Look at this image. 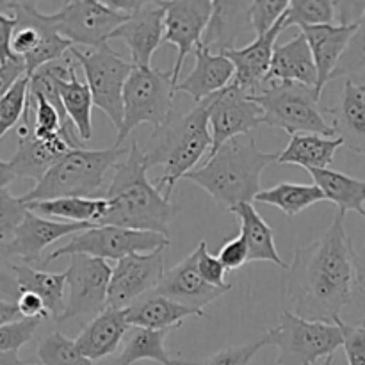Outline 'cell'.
<instances>
[{
    "label": "cell",
    "mask_w": 365,
    "mask_h": 365,
    "mask_svg": "<svg viewBox=\"0 0 365 365\" xmlns=\"http://www.w3.org/2000/svg\"><path fill=\"white\" fill-rule=\"evenodd\" d=\"M335 214L330 228L310 245L298 248L289 266L285 310L307 321L339 323L351 305L356 274V250Z\"/></svg>",
    "instance_id": "cell-1"
},
{
    "label": "cell",
    "mask_w": 365,
    "mask_h": 365,
    "mask_svg": "<svg viewBox=\"0 0 365 365\" xmlns=\"http://www.w3.org/2000/svg\"><path fill=\"white\" fill-rule=\"evenodd\" d=\"M148 170L143 150L135 141L130 143L128 153L114 168V177L103 196L109 207L100 225L155 232L168 237L170 221L177 209L157 185L150 184Z\"/></svg>",
    "instance_id": "cell-2"
},
{
    "label": "cell",
    "mask_w": 365,
    "mask_h": 365,
    "mask_svg": "<svg viewBox=\"0 0 365 365\" xmlns=\"http://www.w3.org/2000/svg\"><path fill=\"white\" fill-rule=\"evenodd\" d=\"M277 152H262L255 141L232 139L225 143L214 155L207 157L205 164L184 178L209 192L210 198L230 212L241 203L255 202L260 195V177L269 164L277 163Z\"/></svg>",
    "instance_id": "cell-3"
},
{
    "label": "cell",
    "mask_w": 365,
    "mask_h": 365,
    "mask_svg": "<svg viewBox=\"0 0 365 365\" xmlns=\"http://www.w3.org/2000/svg\"><path fill=\"white\" fill-rule=\"evenodd\" d=\"M212 148V134L209 125L207 100L196 103L187 114L171 116L168 123L153 130L143 153L148 168L164 166V173L157 180V189L164 198L171 200L175 184L196 170L207 152Z\"/></svg>",
    "instance_id": "cell-4"
},
{
    "label": "cell",
    "mask_w": 365,
    "mask_h": 365,
    "mask_svg": "<svg viewBox=\"0 0 365 365\" xmlns=\"http://www.w3.org/2000/svg\"><path fill=\"white\" fill-rule=\"evenodd\" d=\"M0 45L24 57L29 77L73 48V43L59 32L56 13H41L38 2H2Z\"/></svg>",
    "instance_id": "cell-5"
},
{
    "label": "cell",
    "mask_w": 365,
    "mask_h": 365,
    "mask_svg": "<svg viewBox=\"0 0 365 365\" xmlns=\"http://www.w3.org/2000/svg\"><path fill=\"white\" fill-rule=\"evenodd\" d=\"M128 150L125 146L71 150L20 200L31 203L56 198H100L107 171L114 170Z\"/></svg>",
    "instance_id": "cell-6"
},
{
    "label": "cell",
    "mask_w": 365,
    "mask_h": 365,
    "mask_svg": "<svg viewBox=\"0 0 365 365\" xmlns=\"http://www.w3.org/2000/svg\"><path fill=\"white\" fill-rule=\"evenodd\" d=\"M264 110V123L285 130L289 135L319 134L335 138L327 109L321 107V93L299 82H273L253 96Z\"/></svg>",
    "instance_id": "cell-7"
},
{
    "label": "cell",
    "mask_w": 365,
    "mask_h": 365,
    "mask_svg": "<svg viewBox=\"0 0 365 365\" xmlns=\"http://www.w3.org/2000/svg\"><path fill=\"white\" fill-rule=\"evenodd\" d=\"M264 339L278 349L277 365H317L344 346L339 323L307 321L289 310L280 314V323L267 330Z\"/></svg>",
    "instance_id": "cell-8"
},
{
    "label": "cell",
    "mask_w": 365,
    "mask_h": 365,
    "mask_svg": "<svg viewBox=\"0 0 365 365\" xmlns=\"http://www.w3.org/2000/svg\"><path fill=\"white\" fill-rule=\"evenodd\" d=\"M177 95V82L171 71L159 68L134 66L123 93V127L118 132L114 146L123 145L135 127L150 123L153 130L168 123L173 116V100Z\"/></svg>",
    "instance_id": "cell-9"
},
{
    "label": "cell",
    "mask_w": 365,
    "mask_h": 365,
    "mask_svg": "<svg viewBox=\"0 0 365 365\" xmlns=\"http://www.w3.org/2000/svg\"><path fill=\"white\" fill-rule=\"evenodd\" d=\"M16 134L18 148L14 155L7 160H0V187H9V184L21 178H31L38 184L71 150L86 148L82 143L73 141L64 132L53 139L36 138L31 98L24 118L16 127Z\"/></svg>",
    "instance_id": "cell-10"
},
{
    "label": "cell",
    "mask_w": 365,
    "mask_h": 365,
    "mask_svg": "<svg viewBox=\"0 0 365 365\" xmlns=\"http://www.w3.org/2000/svg\"><path fill=\"white\" fill-rule=\"evenodd\" d=\"M78 66L84 70L86 84L89 86L93 102L107 114L116 130L123 127V93L134 64L114 52L109 45L96 50H70Z\"/></svg>",
    "instance_id": "cell-11"
},
{
    "label": "cell",
    "mask_w": 365,
    "mask_h": 365,
    "mask_svg": "<svg viewBox=\"0 0 365 365\" xmlns=\"http://www.w3.org/2000/svg\"><path fill=\"white\" fill-rule=\"evenodd\" d=\"M170 245V237L155 232L128 230L120 227L96 225L89 230L73 235L64 246H59L43 262V269L56 259L88 255L102 260H121L128 255L152 253Z\"/></svg>",
    "instance_id": "cell-12"
},
{
    "label": "cell",
    "mask_w": 365,
    "mask_h": 365,
    "mask_svg": "<svg viewBox=\"0 0 365 365\" xmlns=\"http://www.w3.org/2000/svg\"><path fill=\"white\" fill-rule=\"evenodd\" d=\"M66 277V307L56 323H66L75 317L91 321L107 309L113 267L106 260L88 255L70 257Z\"/></svg>",
    "instance_id": "cell-13"
},
{
    "label": "cell",
    "mask_w": 365,
    "mask_h": 365,
    "mask_svg": "<svg viewBox=\"0 0 365 365\" xmlns=\"http://www.w3.org/2000/svg\"><path fill=\"white\" fill-rule=\"evenodd\" d=\"M59 32L75 45L88 50L102 48L110 36L128 20L130 14L120 13L96 0H73L64 2L56 13Z\"/></svg>",
    "instance_id": "cell-14"
},
{
    "label": "cell",
    "mask_w": 365,
    "mask_h": 365,
    "mask_svg": "<svg viewBox=\"0 0 365 365\" xmlns=\"http://www.w3.org/2000/svg\"><path fill=\"white\" fill-rule=\"evenodd\" d=\"M207 106H209V125L212 134V148L209 155H214L225 143L248 134L250 130L264 123L262 107L235 82H232L223 91L209 96Z\"/></svg>",
    "instance_id": "cell-15"
},
{
    "label": "cell",
    "mask_w": 365,
    "mask_h": 365,
    "mask_svg": "<svg viewBox=\"0 0 365 365\" xmlns=\"http://www.w3.org/2000/svg\"><path fill=\"white\" fill-rule=\"evenodd\" d=\"M164 248L152 253H138L118 260L110 277L107 307L125 310L155 292L164 280Z\"/></svg>",
    "instance_id": "cell-16"
},
{
    "label": "cell",
    "mask_w": 365,
    "mask_h": 365,
    "mask_svg": "<svg viewBox=\"0 0 365 365\" xmlns=\"http://www.w3.org/2000/svg\"><path fill=\"white\" fill-rule=\"evenodd\" d=\"M214 13V2L210 0H173L166 2L164 16V43H171L177 48V63L173 70V81L180 82L185 57L195 53L202 45L203 34L210 24Z\"/></svg>",
    "instance_id": "cell-17"
},
{
    "label": "cell",
    "mask_w": 365,
    "mask_h": 365,
    "mask_svg": "<svg viewBox=\"0 0 365 365\" xmlns=\"http://www.w3.org/2000/svg\"><path fill=\"white\" fill-rule=\"evenodd\" d=\"M93 227H96V225L46 220V217H41L29 210L25 220L14 230L9 241L0 242V255L4 260H7L9 257H20L21 262L27 264V266L43 269L45 260L41 259V253L46 246L61 241L66 235H77Z\"/></svg>",
    "instance_id": "cell-18"
},
{
    "label": "cell",
    "mask_w": 365,
    "mask_h": 365,
    "mask_svg": "<svg viewBox=\"0 0 365 365\" xmlns=\"http://www.w3.org/2000/svg\"><path fill=\"white\" fill-rule=\"evenodd\" d=\"M164 16L166 2L145 0L143 6L135 9L128 20L110 36V39H121L127 43L134 66H152L153 52L164 41Z\"/></svg>",
    "instance_id": "cell-19"
},
{
    "label": "cell",
    "mask_w": 365,
    "mask_h": 365,
    "mask_svg": "<svg viewBox=\"0 0 365 365\" xmlns=\"http://www.w3.org/2000/svg\"><path fill=\"white\" fill-rule=\"evenodd\" d=\"M232 289H234V285L214 287L203 280L198 271V248H196L191 255L185 257L184 260H180L177 266L171 267L164 274L163 284L159 285L155 292L207 316L203 309L223 294L230 292Z\"/></svg>",
    "instance_id": "cell-20"
},
{
    "label": "cell",
    "mask_w": 365,
    "mask_h": 365,
    "mask_svg": "<svg viewBox=\"0 0 365 365\" xmlns=\"http://www.w3.org/2000/svg\"><path fill=\"white\" fill-rule=\"evenodd\" d=\"M284 21L285 14L266 36L255 38L250 45L242 46V48H235L225 53L235 66L234 82L239 88L245 89L248 95H259L266 86L271 61H273L274 48H277L274 45H277L278 36L284 32Z\"/></svg>",
    "instance_id": "cell-21"
},
{
    "label": "cell",
    "mask_w": 365,
    "mask_h": 365,
    "mask_svg": "<svg viewBox=\"0 0 365 365\" xmlns=\"http://www.w3.org/2000/svg\"><path fill=\"white\" fill-rule=\"evenodd\" d=\"M130 328L125 310L107 307L100 316L82 328L75 342L86 359L95 364L106 362V359L113 356L118 348H121Z\"/></svg>",
    "instance_id": "cell-22"
},
{
    "label": "cell",
    "mask_w": 365,
    "mask_h": 365,
    "mask_svg": "<svg viewBox=\"0 0 365 365\" xmlns=\"http://www.w3.org/2000/svg\"><path fill=\"white\" fill-rule=\"evenodd\" d=\"M195 68L178 82L177 91L187 93L196 103L223 91L234 82L235 66L227 56L214 53L207 46L200 45L195 50Z\"/></svg>",
    "instance_id": "cell-23"
},
{
    "label": "cell",
    "mask_w": 365,
    "mask_h": 365,
    "mask_svg": "<svg viewBox=\"0 0 365 365\" xmlns=\"http://www.w3.org/2000/svg\"><path fill=\"white\" fill-rule=\"evenodd\" d=\"M359 25H317V27H305L302 32L309 41L312 50L314 63H316L317 75V91L323 95V89L328 82H331L339 63L344 57L353 36H355Z\"/></svg>",
    "instance_id": "cell-24"
},
{
    "label": "cell",
    "mask_w": 365,
    "mask_h": 365,
    "mask_svg": "<svg viewBox=\"0 0 365 365\" xmlns=\"http://www.w3.org/2000/svg\"><path fill=\"white\" fill-rule=\"evenodd\" d=\"M331 116L335 138L342 139L353 153L365 155V88L353 81H344L337 106L324 107Z\"/></svg>",
    "instance_id": "cell-25"
},
{
    "label": "cell",
    "mask_w": 365,
    "mask_h": 365,
    "mask_svg": "<svg viewBox=\"0 0 365 365\" xmlns=\"http://www.w3.org/2000/svg\"><path fill=\"white\" fill-rule=\"evenodd\" d=\"M317 81H319V75L314 63L312 50L305 34L299 32L291 41L274 48L264 89L273 82H299V84L317 88Z\"/></svg>",
    "instance_id": "cell-26"
},
{
    "label": "cell",
    "mask_w": 365,
    "mask_h": 365,
    "mask_svg": "<svg viewBox=\"0 0 365 365\" xmlns=\"http://www.w3.org/2000/svg\"><path fill=\"white\" fill-rule=\"evenodd\" d=\"M250 6L252 2H227L216 0L210 24L203 34L202 45L210 52L225 56L235 50V41L242 32H253L250 20Z\"/></svg>",
    "instance_id": "cell-27"
},
{
    "label": "cell",
    "mask_w": 365,
    "mask_h": 365,
    "mask_svg": "<svg viewBox=\"0 0 365 365\" xmlns=\"http://www.w3.org/2000/svg\"><path fill=\"white\" fill-rule=\"evenodd\" d=\"M75 66H77V61L71 56V52H68L66 56L61 59L59 75H57V86H59L64 110H66L68 118H70L71 123L77 128L81 139L86 143L93 138L91 110L95 102H93V95L89 86L78 81Z\"/></svg>",
    "instance_id": "cell-28"
},
{
    "label": "cell",
    "mask_w": 365,
    "mask_h": 365,
    "mask_svg": "<svg viewBox=\"0 0 365 365\" xmlns=\"http://www.w3.org/2000/svg\"><path fill=\"white\" fill-rule=\"evenodd\" d=\"M125 316L130 327L146 328V330H175L180 328L187 317H207L189 307L168 299L157 292L143 296L128 309H125Z\"/></svg>",
    "instance_id": "cell-29"
},
{
    "label": "cell",
    "mask_w": 365,
    "mask_h": 365,
    "mask_svg": "<svg viewBox=\"0 0 365 365\" xmlns=\"http://www.w3.org/2000/svg\"><path fill=\"white\" fill-rule=\"evenodd\" d=\"M14 284L18 287V294L32 292L39 296L45 303V309L53 321L59 319L66 307V284L68 277L64 273H46L43 269L27 266V264H13Z\"/></svg>",
    "instance_id": "cell-30"
},
{
    "label": "cell",
    "mask_w": 365,
    "mask_h": 365,
    "mask_svg": "<svg viewBox=\"0 0 365 365\" xmlns=\"http://www.w3.org/2000/svg\"><path fill=\"white\" fill-rule=\"evenodd\" d=\"M344 146L342 139L324 138L319 134H296L278 155V164H292L310 170H328L335 152Z\"/></svg>",
    "instance_id": "cell-31"
},
{
    "label": "cell",
    "mask_w": 365,
    "mask_h": 365,
    "mask_svg": "<svg viewBox=\"0 0 365 365\" xmlns=\"http://www.w3.org/2000/svg\"><path fill=\"white\" fill-rule=\"evenodd\" d=\"M241 221V234L245 235L250 250V262H271L282 269H289V264L282 260L274 245V232L264 217L257 212L253 203H241L230 210Z\"/></svg>",
    "instance_id": "cell-32"
},
{
    "label": "cell",
    "mask_w": 365,
    "mask_h": 365,
    "mask_svg": "<svg viewBox=\"0 0 365 365\" xmlns=\"http://www.w3.org/2000/svg\"><path fill=\"white\" fill-rule=\"evenodd\" d=\"M314 184L323 191L324 198L337 207V212L346 217V212L360 214L365 221V180L349 177L335 170H310Z\"/></svg>",
    "instance_id": "cell-33"
},
{
    "label": "cell",
    "mask_w": 365,
    "mask_h": 365,
    "mask_svg": "<svg viewBox=\"0 0 365 365\" xmlns=\"http://www.w3.org/2000/svg\"><path fill=\"white\" fill-rule=\"evenodd\" d=\"M168 330H146L132 327L121 344V351L114 359L100 365H134L143 360H152L160 365H177V360L170 359L166 351Z\"/></svg>",
    "instance_id": "cell-34"
},
{
    "label": "cell",
    "mask_w": 365,
    "mask_h": 365,
    "mask_svg": "<svg viewBox=\"0 0 365 365\" xmlns=\"http://www.w3.org/2000/svg\"><path fill=\"white\" fill-rule=\"evenodd\" d=\"M29 210L46 220L57 221V217L66 223H93L100 225L107 212L106 198H56L43 202L27 203Z\"/></svg>",
    "instance_id": "cell-35"
},
{
    "label": "cell",
    "mask_w": 365,
    "mask_h": 365,
    "mask_svg": "<svg viewBox=\"0 0 365 365\" xmlns=\"http://www.w3.org/2000/svg\"><path fill=\"white\" fill-rule=\"evenodd\" d=\"M327 198L316 184H292V182H282L274 187L264 189L257 196V202L277 207L289 217L298 216L299 212Z\"/></svg>",
    "instance_id": "cell-36"
},
{
    "label": "cell",
    "mask_w": 365,
    "mask_h": 365,
    "mask_svg": "<svg viewBox=\"0 0 365 365\" xmlns=\"http://www.w3.org/2000/svg\"><path fill=\"white\" fill-rule=\"evenodd\" d=\"M335 21H337V7L331 0H291L285 13L284 31L292 25L305 29L317 27V25H335Z\"/></svg>",
    "instance_id": "cell-37"
},
{
    "label": "cell",
    "mask_w": 365,
    "mask_h": 365,
    "mask_svg": "<svg viewBox=\"0 0 365 365\" xmlns=\"http://www.w3.org/2000/svg\"><path fill=\"white\" fill-rule=\"evenodd\" d=\"M38 362L41 365H96L82 355L77 342L61 331H52L39 342Z\"/></svg>",
    "instance_id": "cell-38"
},
{
    "label": "cell",
    "mask_w": 365,
    "mask_h": 365,
    "mask_svg": "<svg viewBox=\"0 0 365 365\" xmlns=\"http://www.w3.org/2000/svg\"><path fill=\"white\" fill-rule=\"evenodd\" d=\"M29 95H31V77H24L11 86L0 98V138L11 128L18 127L27 110Z\"/></svg>",
    "instance_id": "cell-39"
},
{
    "label": "cell",
    "mask_w": 365,
    "mask_h": 365,
    "mask_svg": "<svg viewBox=\"0 0 365 365\" xmlns=\"http://www.w3.org/2000/svg\"><path fill=\"white\" fill-rule=\"evenodd\" d=\"M335 78L353 81L365 88V14L359 21L355 36H353L344 57L339 63L331 81H335Z\"/></svg>",
    "instance_id": "cell-40"
},
{
    "label": "cell",
    "mask_w": 365,
    "mask_h": 365,
    "mask_svg": "<svg viewBox=\"0 0 365 365\" xmlns=\"http://www.w3.org/2000/svg\"><path fill=\"white\" fill-rule=\"evenodd\" d=\"M31 106L34 114V134L39 139H53L63 132V118L59 110L38 93L31 91Z\"/></svg>",
    "instance_id": "cell-41"
},
{
    "label": "cell",
    "mask_w": 365,
    "mask_h": 365,
    "mask_svg": "<svg viewBox=\"0 0 365 365\" xmlns=\"http://www.w3.org/2000/svg\"><path fill=\"white\" fill-rule=\"evenodd\" d=\"M266 339L252 342V344L245 346H230V348H223L217 353L210 355L209 359L203 360H177V365H250L253 356L266 348Z\"/></svg>",
    "instance_id": "cell-42"
},
{
    "label": "cell",
    "mask_w": 365,
    "mask_h": 365,
    "mask_svg": "<svg viewBox=\"0 0 365 365\" xmlns=\"http://www.w3.org/2000/svg\"><path fill=\"white\" fill-rule=\"evenodd\" d=\"M291 0H257L250 6V20H252L255 38L266 36L287 13Z\"/></svg>",
    "instance_id": "cell-43"
},
{
    "label": "cell",
    "mask_w": 365,
    "mask_h": 365,
    "mask_svg": "<svg viewBox=\"0 0 365 365\" xmlns=\"http://www.w3.org/2000/svg\"><path fill=\"white\" fill-rule=\"evenodd\" d=\"M43 321V317H24L13 324L0 327V353H20L21 346L32 341Z\"/></svg>",
    "instance_id": "cell-44"
},
{
    "label": "cell",
    "mask_w": 365,
    "mask_h": 365,
    "mask_svg": "<svg viewBox=\"0 0 365 365\" xmlns=\"http://www.w3.org/2000/svg\"><path fill=\"white\" fill-rule=\"evenodd\" d=\"M27 203L11 196L9 187H0V242L9 241L21 221L27 216Z\"/></svg>",
    "instance_id": "cell-45"
},
{
    "label": "cell",
    "mask_w": 365,
    "mask_h": 365,
    "mask_svg": "<svg viewBox=\"0 0 365 365\" xmlns=\"http://www.w3.org/2000/svg\"><path fill=\"white\" fill-rule=\"evenodd\" d=\"M344 335V349L348 365H365V327L362 324H348L339 321Z\"/></svg>",
    "instance_id": "cell-46"
},
{
    "label": "cell",
    "mask_w": 365,
    "mask_h": 365,
    "mask_svg": "<svg viewBox=\"0 0 365 365\" xmlns=\"http://www.w3.org/2000/svg\"><path fill=\"white\" fill-rule=\"evenodd\" d=\"M198 271L203 277V280L207 284L214 285V287H228L230 284L225 282V277H227V267L223 266L217 257L210 255L209 250H207V242L202 241L198 246Z\"/></svg>",
    "instance_id": "cell-47"
},
{
    "label": "cell",
    "mask_w": 365,
    "mask_h": 365,
    "mask_svg": "<svg viewBox=\"0 0 365 365\" xmlns=\"http://www.w3.org/2000/svg\"><path fill=\"white\" fill-rule=\"evenodd\" d=\"M217 259L223 262L227 271H235L239 269V267L245 266L246 262H250V250L248 245H246L245 235L239 234L237 237L225 242V245L221 246Z\"/></svg>",
    "instance_id": "cell-48"
},
{
    "label": "cell",
    "mask_w": 365,
    "mask_h": 365,
    "mask_svg": "<svg viewBox=\"0 0 365 365\" xmlns=\"http://www.w3.org/2000/svg\"><path fill=\"white\" fill-rule=\"evenodd\" d=\"M356 274H355V287H353V299L355 310L360 316V323L365 327V242L360 252H356Z\"/></svg>",
    "instance_id": "cell-49"
},
{
    "label": "cell",
    "mask_w": 365,
    "mask_h": 365,
    "mask_svg": "<svg viewBox=\"0 0 365 365\" xmlns=\"http://www.w3.org/2000/svg\"><path fill=\"white\" fill-rule=\"evenodd\" d=\"M339 25H359L365 14V2H335Z\"/></svg>",
    "instance_id": "cell-50"
},
{
    "label": "cell",
    "mask_w": 365,
    "mask_h": 365,
    "mask_svg": "<svg viewBox=\"0 0 365 365\" xmlns=\"http://www.w3.org/2000/svg\"><path fill=\"white\" fill-rule=\"evenodd\" d=\"M18 307H20L24 317H43V319H48V312L45 309V303L39 296L32 294V292H21L18 296Z\"/></svg>",
    "instance_id": "cell-51"
},
{
    "label": "cell",
    "mask_w": 365,
    "mask_h": 365,
    "mask_svg": "<svg viewBox=\"0 0 365 365\" xmlns=\"http://www.w3.org/2000/svg\"><path fill=\"white\" fill-rule=\"evenodd\" d=\"M20 319H24V314H21L18 303L2 299V302H0V327L13 324Z\"/></svg>",
    "instance_id": "cell-52"
},
{
    "label": "cell",
    "mask_w": 365,
    "mask_h": 365,
    "mask_svg": "<svg viewBox=\"0 0 365 365\" xmlns=\"http://www.w3.org/2000/svg\"><path fill=\"white\" fill-rule=\"evenodd\" d=\"M0 365H34V364L24 362L18 353H0Z\"/></svg>",
    "instance_id": "cell-53"
},
{
    "label": "cell",
    "mask_w": 365,
    "mask_h": 365,
    "mask_svg": "<svg viewBox=\"0 0 365 365\" xmlns=\"http://www.w3.org/2000/svg\"><path fill=\"white\" fill-rule=\"evenodd\" d=\"M317 365H334V356H330V359H324L323 362H319Z\"/></svg>",
    "instance_id": "cell-54"
},
{
    "label": "cell",
    "mask_w": 365,
    "mask_h": 365,
    "mask_svg": "<svg viewBox=\"0 0 365 365\" xmlns=\"http://www.w3.org/2000/svg\"><path fill=\"white\" fill-rule=\"evenodd\" d=\"M34 365H41V364H39V362H36V364H34Z\"/></svg>",
    "instance_id": "cell-55"
}]
</instances>
